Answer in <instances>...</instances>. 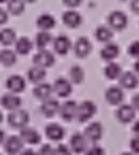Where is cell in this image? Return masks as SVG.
Wrapping results in <instances>:
<instances>
[{
  "mask_svg": "<svg viewBox=\"0 0 139 155\" xmlns=\"http://www.w3.org/2000/svg\"><path fill=\"white\" fill-rule=\"evenodd\" d=\"M8 18H9V16H8V12L0 8V26L5 25V22L8 21Z\"/></svg>",
  "mask_w": 139,
  "mask_h": 155,
  "instance_id": "cell-39",
  "label": "cell"
},
{
  "mask_svg": "<svg viewBox=\"0 0 139 155\" xmlns=\"http://www.w3.org/2000/svg\"><path fill=\"white\" fill-rule=\"evenodd\" d=\"M46 78V69L41 68L39 66L34 65L33 67H31L28 71V79L32 83L35 84H39L44 81V79Z\"/></svg>",
  "mask_w": 139,
  "mask_h": 155,
  "instance_id": "cell-24",
  "label": "cell"
},
{
  "mask_svg": "<svg viewBox=\"0 0 139 155\" xmlns=\"http://www.w3.org/2000/svg\"><path fill=\"white\" fill-rule=\"evenodd\" d=\"M53 48L55 52L60 55H65L69 52L71 48V41L66 35H58L53 41Z\"/></svg>",
  "mask_w": 139,
  "mask_h": 155,
  "instance_id": "cell-16",
  "label": "cell"
},
{
  "mask_svg": "<svg viewBox=\"0 0 139 155\" xmlns=\"http://www.w3.org/2000/svg\"><path fill=\"white\" fill-rule=\"evenodd\" d=\"M63 2H64V5H66V7L73 9V8H77L81 5L82 0H63Z\"/></svg>",
  "mask_w": 139,
  "mask_h": 155,
  "instance_id": "cell-38",
  "label": "cell"
},
{
  "mask_svg": "<svg viewBox=\"0 0 139 155\" xmlns=\"http://www.w3.org/2000/svg\"><path fill=\"white\" fill-rule=\"evenodd\" d=\"M53 91L61 98H66L72 93V86L71 83L69 82L67 79L64 78H58V80H55L53 84Z\"/></svg>",
  "mask_w": 139,
  "mask_h": 155,
  "instance_id": "cell-10",
  "label": "cell"
},
{
  "mask_svg": "<svg viewBox=\"0 0 139 155\" xmlns=\"http://www.w3.org/2000/svg\"><path fill=\"white\" fill-rule=\"evenodd\" d=\"M33 44L28 37H20L15 41V49L16 52L22 55H27L32 50Z\"/></svg>",
  "mask_w": 139,
  "mask_h": 155,
  "instance_id": "cell-26",
  "label": "cell"
},
{
  "mask_svg": "<svg viewBox=\"0 0 139 155\" xmlns=\"http://www.w3.org/2000/svg\"><path fill=\"white\" fill-rule=\"evenodd\" d=\"M69 75H70V79L73 83H75V84H80V83L83 82L84 77H85V73H84L82 67L75 65V66H72L70 68Z\"/></svg>",
  "mask_w": 139,
  "mask_h": 155,
  "instance_id": "cell-32",
  "label": "cell"
},
{
  "mask_svg": "<svg viewBox=\"0 0 139 155\" xmlns=\"http://www.w3.org/2000/svg\"><path fill=\"white\" fill-rule=\"evenodd\" d=\"M60 103L55 99L49 98V99L43 101V104L41 106V110L44 116L50 118V117L55 116L60 112Z\"/></svg>",
  "mask_w": 139,
  "mask_h": 155,
  "instance_id": "cell-17",
  "label": "cell"
},
{
  "mask_svg": "<svg viewBox=\"0 0 139 155\" xmlns=\"http://www.w3.org/2000/svg\"><path fill=\"white\" fill-rule=\"evenodd\" d=\"M94 35H96V38L98 39L101 43H109L111 39L113 38V30L108 27L105 26H100L97 28L96 32H94Z\"/></svg>",
  "mask_w": 139,
  "mask_h": 155,
  "instance_id": "cell-28",
  "label": "cell"
},
{
  "mask_svg": "<svg viewBox=\"0 0 139 155\" xmlns=\"http://www.w3.org/2000/svg\"><path fill=\"white\" fill-rule=\"evenodd\" d=\"M85 137L87 140L91 142H97L102 138L103 135V127L101 123L99 122H92L86 127L85 133H84Z\"/></svg>",
  "mask_w": 139,
  "mask_h": 155,
  "instance_id": "cell-13",
  "label": "cell"
},
{
  "mask_svg": "<svg viewBox=\"0 0 139 155\" xmlns=\"http://www.w3.org/2000/svg\"><path fill=\"white\" fill-rule=\"evenodd\" d=\"M2 119H3V116H2V113L0 112V124H1V122H2Z\"/></svg>",
  "mask_w": 139,
  "mask_h": 155,
  "instance_id": "cell-48",
  "label": "cell"
},
{
  "mask_svg": "<svg viewBox=\"0 0 139 155\" xmlns=\"http://www.w3.org/2000/svg\"><path fill=\"white\" fill-rule=\"evenodd\" d=\"M87 138L84 134L75 133L70 138V149L72 152L80 154L87 150Z\"/></svg>",
  "mask_w": 139,
  "mask_h": 155,
  "instance_id": "cell-9",
  "label": "cell"
},
{
  "mask_svg": "<svg viewBox=\"0 0 139 155\" xmlns=\"http://www.w3.org/2000/svg\"><path fill=\"white\" fill-rule=\"evenodd\" d=\"M54 55L48 50L44 49V50H39L33 58V62H34V65L36 66H39L41 68H48V67L52 66L54 64Z\"/></svg>",
  "mask_w": 139,
  "mask_h": 155,
  "instance_id": "cell-6",
  "label": "cell"
},
{
  "mask_svg": "<svg viewBox=\"0 0 139 155\" xmlns=\"http://www.w3.org/2000/svg\"><path fill=\"white\" fill-rule=\"evenodd\" d=\"M17 61V55L14 51L10 49H5L0 51V63L5 66H13Z\"/></svg>",
  "mask_w": 139,
  "mask_h": 155,
  "instance_id": "cell-29",
  "label": "cell"
},
{
  "mask_svg": "<svg viewBox=\"0 0 139 155\" xmlns=\"http://www.w3.org/2000/svg\"><path fill=\"white\" fill-rule=\"evenodd\" d=\"M133 132L136 134V136H139V120L135 122L134 127H133Z\"/></svg>",
  "mask_w": 139,
  "mask_h": 155,
  "instance_id": "cell-43",
  "label": "cell"
},
{
  "mask_svg": "<svg viewBox=\"0 0 139 155\" xmlns=\"http://www.w3.org/2000/svg\"><path fill=\"white\" fill-rule=\"evenodd\" d=\"M0 103L2 105V107H5L8 110H15L22 106V99L19 96H17V94H5V96L1 97L0 99Z\"/></svg>",
  "mask_w": 139,
  "mask_h": 155,
  "instance_id": "cell-8",
  "label": "cell"
},
{
  "mask_svg": "<svg viewBox=\"0 0 139 155\" xmlns=\"http://www.w3.org/2000/svg\"><path fill=\"white\" fill-rule=\"evenodd\" d=\"M121 155H136V154H134V153H130V152H126V153H122Z\"/></svg>",
  "mask_w": 139,
  "mask_h": 155,
  "instance_id": "cell-47",
  "label": "cell"
},
{
  "mask_svg": "<svg viewBox=\"0 0 139 155\" xmlns=\"http://www.w3.org/2000/svg\"><path fill=\"white\" fill-rule=\"evenodd\" d=\"M55 155H71V150L65 144H58L55 148Z\"/></svg>",
  "mask_w": 139,
  "mask_h": 155,
  "instance_id": "cell-36",
  "label": "cell"
},
{
  "mask_svg": "<svg viewBox=\"0 0 139 155\" xmlns=\"http://www.w3.org/2000/svg\"><path fill=\"white\" fill-rule=\"evenodd\" d=\"M86 155H104V150L98 144H94L85 151Z\"/></svg>",
  "mask_w": 139,
  "mask_h": 155,
  "instance_id": "cell-33",
  "label": "cell"
},
{
  "mask_svg": "<svg viewBox=\"0 0 139 155\" xmlns=\"http://www.w3.org/2000/svg\"><path fill=\"white\" fill-rule=\"evenodd\" d=\"M132 102H133V107L136 110H139V94H137V95H135L133 97Z\"/></svg>",
  "mask_w": 139,
  "mask_h": 155,
  "instance_id": "cell-41",
  "label": "cell"
},
{
  "mask_svg": "<svg viewBox=\"0 0 139 155\" xmlns=\"http://www.w3.org/2000/svg\"><path fill=\"white\" fill-rule=\"evenodd\" d=\"M25 3H33V2H35L36 0H22Z\"/></svg>",
  "mask_w": 139,
  "mask_h": 155,
  "instance_id": "cell-46",
  "label": "cell"
},
{
  "mask_svg": "<svg viewBox=\"0 0 139 155\" xmlns=\"http://www.w3.org/2000/svg\"><path fill=\"white\" fill-rule=\"evenodd\" d=\"M5 140V132L2 130H0V144L3 143Z\"/></svg>",
  "mask_w": 139,
  "mask_h": 155,
  "instance_id": "cell-44",
  "label": "cell"
},
{
  "mask_svg": "<svg viewBox=\"0 0 139 155\" xmlns=\"http://www.w3.org/2000/svg\"><path fill=\"white\" fill-rule=\"evenodd\" d=\"M77 110H78V104L75 101L68 100L64 102L60 106V115L65 121L70 122L74 118H77Z\"/></svg>",
  "mask_w": 139,
  "mask_h": 155,
  "instance_id": "cell-5",
  "label": "cell"
},
{
  "mask_svg": "<svg viewBox=\"0 0 139 155\" xmlns=\"http://www.w3.org/2000/svg\"><path fill=\"white\" fill-rule=\"evenodd\" d=\"M20 155H38L35 151L31 150V149H28V150H25L22 152H20Z\"/></svg>",
  "mask_w": 139,
  "mask_h": 155,
  "instance_id": "cell-42",
  "label": "cell"
},
{
  "mask_svg": "<svg viewBox=\"0 0 139 155\" xmlns=\"http://www.w3.org/2000/svg\"><path fill=\"white\" fill-rule=\"evenodd\" d=\"M52 41V35L49 33V31H41L37 33L36 38H35V44L39 50L46 49L48 45Z\"/></svg>",
  "mask_w": 139,
  "mask_h": 155,
  "instance_id": "cell-30",
  "label": "cell"
},
{
  "mask_svg": "<svg viewBox=\"0 0 139 155\" xmlns=\"http://www.w3.org/2000/svg\"><path fill=\"white\" fill-rule=\"evenodd\" d=\"M16 39V32L13 29L5 28L0 31V44L3 46H11L15 44Z\"/></svg>",
  "mask_w": 139,
  "mask_h": 155,
  "instance_id": "cell-27",
  "label": "cell"
},
{
  "mask_svg": "<svg viewBox=\"0 0 139 155\" xmlns=\"http://www.w3.org/2000/svg\"><path fill=\"white\" fill-rule=\"evenodd\" d=\"M131 8H132L134 13L139 14V0H132V2H131Z\"/></svg>",
  "mask_w": 139,
  "mask_h": 155,
  "instance_id": "cell-40",
  "label": "cell"
},
{
  "mask_svg": "<svg viewBox=\"0 0 139 155\" xmlns=\"http://www.w3.org/2000/svg\"><path fill=\"white\" fill-rule=\"evenodd\" d=\"M120 49L118 47V45L114 43H106L105 46L102 48L101 50V58L104 61H107V62H111L114 61L118 55H119Z\"/></svg>",
  "mask_w": 139,
  "mask_h": 155,
  "instance_id": "cell-21",
  "label": "cell"
},
{
  "mask_svg": "<svg viewBox=\"0 0 139 155\" xmlns=\"http://www.w3.org/2000/svg\"><path fill=\"white\" fill-rule=\"evenodd\" d=\"M0 155H1V154H0Z\"/></svg>",
  "mask_w": 139,
  "mask_h": 155,
  "instance_id": "cell-50",
  "label": "cell"
},
{
  "mask_svg": "<svg viewBox=\"0 0 139 155\" xmlns=\"http://www.w3.org/2000/svg\"><path fill=\"white\" fill-rule=\"evenodd\" d=\"M26 3L22 0H9L8 1V11L13 15H20L24 13Z\"/></svg>",
  "mask_w": 139,
  "mask_h": 155,
  "instance_id": "cell-31",
  "label": "cell"
},
{
  "mask_svg": "<svg viewBox=\"0 0 139 155\" xmlns=\"http://www.w3.org/2000/svg\"><path fill=\"white\" fill-rule=\"evenodd\" d=\"M131 149L134 154H139V136H135L130 142Z\"/></svg>",
  "mask_w": 139,
  "mask_h": 155,
  "instance_id": "cell-37",
  "label": "cell"
},
{
  "mask_svg": "<svg viewBox=\"0 0 139 155\" xmlns=\"http://www.w3.org/2000/svg\"><path fill=\"white\" fill-rule=\"evenodd\" d=\"M120 80V85L122 88L125 89H134L138 85V78L132 71H126V72L121 73L119 78Z\"/></svg>",
  "mask_w": 139,
  "mask_h": 155,
  "instance_id": "cell-19",
  "label": "cell"
},
{
  "mask_svg": "<svg viewBox=\"0 0 139 155\" xmlns=\"http://www.w3.org/2000/svg\"><path fill=\"white\" fill-rule=\"evenodd\" d=\"M135 110H136L133 107V105H130V104H122V105H120V107L118 108V110H117L118 120L121 123L131 122L132 120H134L135 115H136Z\"/></svg>",
  "mask_w": 139,
  "mask_h": 155,
  "instance_id": "cell-12",
  "label": "cell"
},
{
  "mask_svg": "<svg viewBox=\"0 0 139 155\" xmlns=\"http://www.w3.org/2000/svg\"><path fill=\"white\" fill-rule=\"evenodd\" d=\"M134 69H135V71H136V72L139 74V58L136 61V62H135V64H134Z\"/></svg>",
  "mask_w": 139,
  "mask_h": 155,
  "instance_id": "cell-45",
  "label": "cell"
},
{
  "mask_svg": "<svg viewBox=\"0 0 139 155\" xmlns=\"http://www.w3.org/2000/svg\"><path fill=\"white\" fill-rule=\"evenodd\" d=\"M53 93V87L51 86L48 83H39L35 86L33 94H34L35 98L41 100V101H45V100L49 99L51 97V94Z\"/></svg>",
  "mask_w": 139,
  "mask_h": 155,
  "instance_id": "cell-22",
  "label": "cell"
},
{
  "mask_svg": "<svg viewBox=\"0 0 139 155\" xmlns=\"http://www.w3.org/2000/svg\"><path fill=\"white\" fill-rule=\"evenodd\" d=\"M63 22L69 28H78L80 25L82 24V16L78 13L77 11H73V10H70V11H66L64 14H63Z\"/></svg>",
  "mask_w": 139,
  "mask_h": 155,
  "instance_id": "cell-20",
  "label": "cell"
},
{
  "mask_svg": "<svg viewBox=\"0 0 139 155\" xmlns=\"http://www.w3.org/2000/svg\"><path fill=\"white\" fill-rule=\"evenodd\" d=\"M38 155H55V149L52 148L50 144H44L41 149L39 152L37 153Z\"/></svg>",
  "mask_w": 139,
  "mask_h": 155,
  "instance_id": "cell-35",
  "label": "cell"
},
{
  "mask_svg": "<svg viewBox=\"0 0 139 155\" xmlns=\"http://www.w3.org/2000/svg\"><path fill=\"white\" fill-rule=\"evenodd\" d=\"M97 112V106L92 101H83L80 105H78L77 119L79 122L83 123L88 121L94 116Z\"/></svg>",
  "mask_w": 139,
  "mask_h": 155,
  "instance_id": "cell-2",
  "label": "cell"
},
{
  "mask_svg": "<svg viewBox=\"0 0 139 155\" xmlns=\"http://www.w3.org/2000/svg\"><path fill=\"white\" fill-rule=\"evenodd\" d=\"M45 133L49 139L53 141H60L64 138L65 136V130L63 129L62 125L58 123H50L46 127Z\"/></svg>",
  "mask_w": 139,
  "mask_h": 155,
  "instance_id": "cell-18",
  "label": "cell"
},
{
  "mask_svg": "<svg viewBox=\"0 0 139 155\" xmlns=\"http://www.w3.org/2000/svg\"><path fill=\"white\" fill-rule=\"evenodd\" d=\"M20 138L22 141L29 144H37L41 142V135L36 130L32 129V127H22L20 130Z\"/></svg>",
  "mask_w": 139,
  "mask_h": 155,
  "instance_id": "cell-14",
  "label": "cell"
},
{
  "mask_svg": "<svg viewBox=\"0 0 139 155\" xmlns=\"http://www.w3.org/2000/svg\"><path fill=\"white\" fill-rule=\"evenodd\" d=\"M5 86L11 93L13 94H19L25 91L26 88V81L22 77L18 74H13L8 78Z\"/></svg>",
  "mask_w": 139,
  "mask_h": 155,
  "instance_id": "cell-7",
  "label": "cell"
},
{
  "mask_svg": "<svg viewBox=\"0 0 139 155\" xmlns=\"http://www.w3.org/2000/svg\"><path fill=\"white\" fill-rule=\"evenodd\" d=\"M109 28L111 30L116 31H122L126 28L127 26V16L121 11H114L108 15L107 18Z\"/></svg>",
  "mask_w": 139,
  "mask_h": 155,
  "instance_id": "cell-3",
  "label": "cell"
},
{
  "mask_svg": "<svg viewBox=\"0 0 139 155\" xmlns=\"http://www.w3.org/2000/svg\"><path fill=\"white\" fill-rule=\"evenodd\" d=\"M30 120V116H29L28 112L25 110H12L10 113L9 117H8V121H9V124L11 127H15V129H20L22 127H26L27 124L29 123Z\"/></svg>",
  "mask_w": 139,
  "mask_h": 155,
  "instance_id": "cell-1",
  "label": "cell"
},
{
  "mask_svg": "<svg viewBox=\"0 0 139 155\" xmlns=\"http://www.w3.org/2000/svg\"><path fill=\"white\" fill-rule=\"evenodd\" d=\"M122 73L121 66L115 62H109L104 68V75L108 80H116L119 79Z\"/></svg>",
  "mask_w": 139,
  "mask_h": 155,
  "instance_id": "cell-25",
  "label": "cell"
},
{
  "mask_svg": "<svg viewBox=\"0 0 139 155\" xmlns=\"http://www.w3.org/2000/svg\"><path fill=\"white\" fill-rule=\"evenodd\" d=\"M91 51V44L86 37H80L74 44V53L78 58H86Z\"/></svg>",
  "mask_w": 139,
  "mask_h": 155,
  "instance_id": "cell-15",
  "label": "cell"
},
{
  "mask_svg": "<svg viewBox=\"0 0 139 155\" xmlns=\"http://www.w3.org/2000/svg\"><path fill=\"white\" fill-rule=\"evenodd\" d=\"M56 21L54 19V17L50 14H41L37 17V20H36V25L41 31H49L55 26Z\"/></svg>",
  "mask_w": 139,
  "mask_h": 155,
  "instance_id": "cell-23",
  "label": "cell"
},
{
  "mask_svg": "<svg viewBox=\"0 0 139 155\" xmlns=\"http://www.w3.org/2000/svg\"><path fill=\"white\" fill-rule=\"evenodd\" d=\"M9 0H0V3H5V2H8Z\"/></svg>",
  "mask_w": 139,
  "mask_h": 155,
  "instance_id": "cell-49",
  "label": "cell"
},
{
  "mask_svg": "<svg viewBox=\"0 0 139 155\" xmlns=\"http://www.w3.org/2000/svg\"><path fill=\"white\" fill-rule=\"evenodd\" d=\"M5 150L9 155L19 154L24 147V141L20 138V136L12 135L5 140Z\"/></svg>",
  "mask_w": 139,
  "mask_h": 155,
  "instance_id": "cell-4",
  "label": "cell"
},
{
  "mask_svg": "<svg viewBox=\"0 0 139 155\" xmlns=\"http://www.w3.org/2000/svg\"><path fill=\"white\" fill-rule=\"evenodd\" d=\"M128 53L133 58H139V41H135L131 43L130 47H128Z\"/></svg>",
  "mask_w": 139,
  "mask_h": 155,
  "instance_id": "cell-34",
  "label": "cell"
},
{
  "mask_svg": "<svg viewBox=\"0 0 139 155\" xmlns=\"http://www.w3.org/2000/svg\"><path fill=\"white\" fill-rule=\"evenodd\" d=\"M105 99L111 105H119L124 99V94L121 87L111 86L105 93Z\"/></svg>",
  "mask_w": 139,
  "mask_h": 155,
  "instance_id": "cell-11",
  "label": "cell"
}]
</instances>
